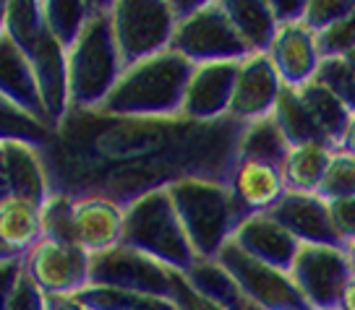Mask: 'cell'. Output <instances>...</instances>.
I'll use <instances>...</instances> for the list:
<instances>
[{
  "label": "cell",
  "instance_id": "f1b7e54d",
  "mask_svg": "<svg viewBox=\"0 0 355 310\" xmlns=\"http://www.w3.org/2000/svg\"><path fill=\"white\" fill-rule=\"evenodd\" d=\"M288 152H290L288 138L282 136L275 118H264V120L245 125L238 156L256 159V162H266V165H275L282 170V162H285Z\"/></svg>",
  "mask_w": 355,
  "mask_h": 310
},
{
  "label": "cell",
  "instance_id": "836d02e7",
  "mask_svg": "<svg viewBox=\"0 0 355 310\" xmlns=\"http://www.w3.org/2000/svg\"><path fill=\"white\" fill-rule=\"evenodd\" d=\"M316 81H322L324 86L340 97V102H343L347 110L355 112V71L345 63L343 57L322 60Z\"/></svg>",
  "mask_w": 355,
  "mask_h": 310
},
{
  "label": "cell",
  "instance_id": "603a6c76",
  "mask_svg": "<svg viewBox=\"0 0 355 310\" xmlns=\"http://www.w3.org/2000/svg\"><path fill=\"white\" fill-rule=\"evenodd\" d=\"M186 284H189L199 298L211 302L214 308L220 310H259L245 298L238 282H235L217 261H204L199 258L189 274H183Z\"/></svg>",
  "mask_w": 355,
  "mask_h": 310
},
{
  "label": "cell",
  "instance_id": "7dc6e473",
  "mask_svg": "<svg viewBox=\"0 0 355 310\" xmlns=\"http://www.w3.org/2000/svg\"><path fill=\"white\" fill-rule=\"evenodd\" d=\"M13 258H19V255H13L6 245L0 243V264H6V261H13Z\"/></svg>",
  "mask_w": 355,
  "mask_h": 310
},
{
  "label": "cell",
  "instance_id": "9c48e42d",
  "mask_svg": "<svg viewBox=\"0 0 355 310\" xmlns=\"http://www.w3.org/2000/svg\"><path fill=\"white\" fill-rule=\"evenodd\" d=\"M288 274L309 310H337L353 277L343 245H300Z\"/></svg>",
  "mask_w": 355,
  "mask_h": 310
},
{
  "label": "cell",
  "instance_id": "83f0119b",
  "mask_svg": "<svg viewBox=\"0 0 355 310\" xmlns=\"http://www.w3.org/2000/svg\"><path fill=\"white\" fill-rule=\"evenodd\" d=\"M272 118H275V122L279 125L282 136L288 138L290 149H293V146H303V144L327 146L322 141V133L316 131L313 120L309 118V112H306V107H303V102H300L295 89L282 86Z\"/></svg>",
  "mask_w": 355,
  "mask_h": 310
},
{
  "label": "cell",
  "instance_id": "d590c367",
  "mask_svg": "<svg viewBox=\"0 0 355 310\" xmlns=\"http://www.w3.org/2000/svg\"><path fill=\"white\" fill-rule=\"evenodd\" d=\"M353 8L355 0H306L303 24L313 34H322L337 21H343L347 13H353Z\"/></svg>",
  "mask_w": 355,
  "mask_h": 310
},
{
  "label": "cell",
  "instance_id": "bcb514c9",
  "mask_svg": "<svg viewBox=\"0 0 355 310\" xmlns=\"http://www.w3.org/2000/svg\"><path fill=\"white\" fill-rule=\"evenodd\" d=\"M345 255H347V264H350V271L355 274V240H350V243H345Z\"/></svg>",
  "mask_w": 355,
  "mask_h": 310
},
{
  "label": "cell",
  "instance_id": "ab89813d",
  "mask_svg": "<svg viewBox=\"0 0 355 310\" xmlns=\"http://www.w3.org/2000/svg\"><path fill=\"white\" fill-rule=\"evenodd\" d=\"M269 8L277 26H288V24H300L303 13H306V0H269Z\"/></svg>",
  "mask_w": 355,
  "mask_h": 310
},
{
  "label": "cell",
  "instance_id": "2e32d148",
  "mask_svg": "<svg viewBox=\"0 0 355 310\" xmlns=\"http://www.w3.org/2000/svg\"><path fill=\"white\" fill-rule=\"evenodd\" d=\"M266 55L277 71L282 86L288 89H303L316 78L319 68H322L316 34L311 32L303 21L279 26L269 50H266Z\"/></svg>",
  "mask_w": 355,
  "mask_h": 310
},
{
  "label": "cell",
  "instance_id": "ac0fdd59",
  "mask_svg": "<svg viewBox=\"0 0 355 310\" xmlns=\"http://www.w3.org/2000/svg\"><path fill=\"white\" fill-rule=\"evenodd\" d=\"M266 214H272V219L279 221L300 245H343L329 219L327 201L316 193H285Z\"/></svg>",
  "mask_w": 355,
  "mask_h": 310
},
{
  "label": "cell",
  "instance_id": "4fadbf2b",
  "mask_svg": "<svg viewBox=\"0 0 355 310\" xmlns=\"http://www.w3.org/2000/svg\"><path fill=\"white\" fill-rule=\"evenodd\" d=\"M279 91H282V81H279L269 55L266 53L248 55L238 63V76H235L227 118L235 122H243V125L272 118Z\"/></svg>",
  "mask_w": 355,
  "mask_h": 310
},
{
  "label": "cell",
  "instance_id": "4dcf8cb0",
  "mask_svg": "<svg viewBox=\"0 0 355 310\" xmlns=\"http://www.w3.org/2000/svg\"><path fill=\"white\" fill-rule=\"evenodd\" d=\"M53 131L32 120L26 112L13 107L11 102L0 97V141H21V144H32L37 149H44L50 141Z\"/></svg>",
  "mask_w": 355,
  "mask_h": 310
},
{
  "label": "cell",
  "instance_id": "d6a6232c",
  "mask_svg": "<svg viewBox=\"0 0 355 310\" xmlns=\"http://www.w3.org/2000/svg\"><path fill=\"white\" fill-rule=\"evenodd\" d=\"M42 237L55 243L76 245L73 237V199L53 193L42 206Z\"/></svg>",
  "mask_w": 355,
  "mask_h": 310
},
{
  "label": "cell",
  "instance_id": "d4e9b609",
  "mask_svg": "<svg viewBox=\"0 0 355 310\" xmlns=\"http://www.w3.org/2000/svg\"><path fill=\"white\" fill-rule=\"evenodd\" d=\"M42 240V206L32 201L8 199L0 203V243L13 255H24Z\"/></svg>",
  "mask_w": 355,
  "mask_h": 310
},
{
  "label": "cell",
  "instance_id": "e0dca14e",
  "mask_svg": "<svg viewBox=\"0 0 355 310\" xmlns=\"http://www.w3.org/2000/svg\"><path fill=\"white\" fill-rule=\"evenodd\" d=\"M125 209L100 196L73 199V237L89 255H100L123 243Z\"/></svg>",
  "mask_w": 355,
  "mask_h": 310
},
{
  "label": "cell",
  "instance_id": "6da1fadb",
  "mask_svg": "<svg viewBox=\"0 0 355 310\" xmlns=\"http://www.w3.org/2000/svg\"><path fill=\"white\" fill-rule=\"evenodd\" d=\"M243 133V122L230 118L196 122L68 110L42 156L53 193L100 196L125 209L193 177L227 185Z\"/></svg>",
  "mask_w": 355,
  "mask_h": 310
},
{
  "label": "cell",
  "instance_id": "30bf717a",
  "mask_svg": "<svg viewBox=\"0 0 355 310\" xmlns=\"http://www.w3.org/2000/svg\"><path fill=\"white\" fill-rule=\"evenodd\" d=\"M214 261L238 282L241 292L259 310H309L288 271L245 255L233 240L222 248Z\"/></svg>",
  "mask_w": 355,
  "mask_h": 310
},
{
  "label": "cell",
  "instance_id": "277c9868",
  "mask_svg": "<svg viewBox=\"0 0 355 310\" xmlns=\"http://www.w3.org/2000/svg\"><path fill=\"white\" fill-rule=\"evenodd\" d=\"M66 66L68 110H100L123 73L107 0H100V8L92 13L76 42L68 47Z\"/></svg>",
  "mask_w": 355,
  "mask_h": 310
},
{
  "label": "cell",
  "instance_id": "4316f807",
  "mask_svg": "<svg viewBox=\"0 0 355 310\" xmlns=\"http://www.w3.org/2000/svg\"><path fill=\"white\" fill-rule=\"evenodd\" d=\"M42 19L58 44L68 53V47L76 42L84 24L92 19V13L100 8V0H40Z\"/></svg>",
  "mask_w": 355,
  "mask_h": 310
},
{
  "label": "cell",
  "instance_id": "b9f144b4",
  "mask_svg": "<svg viewBox=\"0 0 355 310\" xmlns=\"http://www.w3.org/2000/svg\"><path fill=\"white\" fill-rule=\"evenodd\" d=\"M204 3H207V0H170V8L175 13V21L180 24V21H186V19H191Z\"/></svg>",
  "mask_w": 355,
  "mask_h": 310
},
{
  "label": "cell",
  "instance_id": "ba28073f",
  "mask_svg": "<svg viewBox=\"0 0 355 310\" xmlns=\"http://www.w3.org/2000/svg\"><path fill=\"white\" fill-rule=\"evenodd\" d=\"M170 50H175L193 66L241 63L248 57V50L235 34L220 0H207L191 19L178 24Z\"/></svg>",
  "mask_w": 355,
  "mask_h": 310
},
{
  "label": "cell",
  "instance_id": "f907efd6",
  "mask_svg": "<svg viewBox=\"0 0 355 310\" xmlns=\"http://www.w3.org/2000/svg\"><path fill=\"white\" fill-rule=\"evenodd\" d=\"M337 310H340V308H337Z\"/></svg>",
  "mask_w": 355,
  "mask_h": 310
},
{
  "label": "cell",
  "instance_id": "f6af8a7d",
  "mask_svg": "<svg viewBox=\"0 0 355 310\" xmlns=\"http://www.w3.org/2000/svg\"><path fill=\"white\" fill-rule=\"evenodd\" d=\"M340 310H355V274L350 279H347V284H345Z\"/></svg>",
  "mask_w": 355,
  "mask_h": 310
},
{
  "label": "cell",
  "instance_id": "7c38bea8",
  "mask_svg": "<svg viewBox=\"0 0 355 310\" xmlns=\"http://www.w3.org/2000/svg\"><path fill=\"white\" fill-rule=\"evenodd\" d=\"M24 266L44 298H76L81 289L89 287L92 255L78 245L42 237L24 255Z\"/></svg>",
  "mask_w": 355,
  "mask_h": 310
},
{
  "label": "cell",
  "instance_id": "8992f818",
  "mask_svg": "<svg viewBox=\"0 0 355 310\" xmlns=\"http://www.w3.org/2000/svg\"><path fill=\"white\" fill-rule=\"evenodd\" d=\"M121 245L152 258L180 277L189 274L199 261L180 227L178 211L167 190L149 193L144 199L133 201L131 206H125Z\"/></svg>",
  "mask_w": 355,
  "mask_h": 310
},
{
  "label": "cell",
  "instance_id": "d6986e66",
  "mask_svg": "<svg viewBox=\"0 0 355 310\" xmlns=\"http://www.w3.org/2000/svg\"><path fill=\"white\" fill-rule=\"evenodd\" d=\"M233 243L251 255L256 261L266 266H275L279 271H290V266L295 261L300 243L293 235L272 219V214H251L241 221L238 232L233 235Z\"/></svg>",
  "mask_w": 355,
  "mask_h": 310
},
{
  "label": "cell",
  "instance_id": "7bdbcfd3",
  "mask_svg": "<svg viewBox=\"0 0 355 310\" xmlns=\"http://www.w3.org/2000/svg\"><path fill=\"white\" fill-rule=\"evenodd\" d=\"M340 149H343V152H350V154H355V112H350V120H347L345 136H343V141H340Z\"/></svg>",
  "mask_w": 355,
  "mask_h": 310
},
{
  "label": "cell",
  "instance_id": "c3c4849f",
  "mask_svg": "<svg viewBox=\"0 0 355 310\" xmlns=\"http://www.w3.org/2000/svg\"><path fill=\"white\" fill-rule=\"evenodd\" d=\"M343 60H345V63H347V66H350V68H353V71H355V50H350V53H347V55H345Z\"/></svg>",
  "mask_w": 355,
  "mask_h": 310
},
{
  "label": "cell",
  "instance_id": "f35d334b",
  "mask_svg": "<svg viewBox=\"0 0 355 310\" xmlns=\"http://www.w3.org/2000/svg\"><path fill=\"white\" fill-rule=\"evenodd\" d=\"M173 302L178 305V310H220L214 308L211 302H207L204 298H199L193 289L186 284V279L173 271Z\"/></svg>",
  "mask_w": 355,
  "mask_h": 310
},
{
  "label": "cell",
  "instance_id": "60d3db41",
  "mask_svg": "<svg viewBox=\"0 0 355 310\" xmlns=\"http://www.w3.org/2000/svg\"><path fill=\"white\" fill-rule=\"evenodd\" d=\"M21 268L24 258H13V261L0 264V310H6V305H8V298H11L13 284H16V279L21 274Z\"/></svg>",
  "mask_w": 355,
  "mask_h": 310
},
{
  "label": "cell",
  "instance_id": "8d00e7d4",
  "mask_svg": "<svg viewBox=\"0 0 355 310\" xmlns=\"http://www.w3.org/2000/svg\"><path fill=\"white\" fill-rule=\"evenodd\" d=\"M6 310H47V298H44L42 289L37 287L32 274L26 271V266L21 268V274L13 284V292L8 298Z\"/></svg>",
  "mask_w": 355,
  "mask_h": 310
},
{
  "label": "cell",
  "instance_id": "44dd1931",
  "mask_svg": "<svg viewBox=\"0 0 355 310\" xmlns=\"http://www.w3.org/2000/svg\"><path fill=\"white\" fill-rule=\"evenodd\" d=\"M227 185L248 217L272 211L279 203V199L288 193L279 167L256 162V159H243V156L235 159L233 175H230Z\"/></svg>",
  "mask_w": 355,
  "mask_h": 310
},
{
  "label": "cell",
  "instance_id": "9a60e30c",
  "mask_svg": "<svg viewBox=\"0 0 355 310\" xmlns=\"http://www.w3.org/2000/svg\"><path fill=\"white\" fill-rule=\"evenodd\" d=\"M238 63H207L193 66L186 86L180 118L196 122H217L227 118L233 100Z\"/></svg>",
  "mask_w": 355,
  "mask_h": 310
},
{
  "label": "cell",
  "instance_id": "7402d4cb",
  "mask_svg": "<svg viewBox=\"0 0 355 310\" xmlns=\"http://www.w3.org/2000/svg\"><path fill=\"white\" fill-rule=\"evenodd\" d=\"M235 34L245 44L248 55L266 53L277 34V21L272 16L269 0H220Z\"/></svg>",
  "mask_w": 355,
  "mask_h": 310
},
{
  "label": "cell",
  "instance_id": "52a82bcc",
  "mask_svg": "<svg viewBox=\"0 0 355 310\" xmlns=\"http://www.w3.org/2000/svg\"><path fill=\"white\" fill-rule=\"evenodd\" d=\"M110 24L123 71L170 50L178 26L170 0H112Z\"/></svg>",
  "mask_w": 355,
  "mask_h": 310
},
{
  "label": "cell",
  "instance_id": "7a4b0ae2",
  "mask_svg": "<svg viewBox=\"0 0 355 310\" xmlns=\"http://www.w3.org/2000/svg\"><path fill=\"white\" fill-rule=\"evenodd\" d=\"M191 73L193 63L175 50L146 57L123 71L97 112L115 118H178Z\"/></svg>",
  "mask_w": 355,
  "mask_h": 310
},
{
  "label": "cell",
  "instance_id": "cb8c5ba5",
  "mask_svg": "<svg viewBox=\"0 0 355 310\" xmlns=\"http://www.w3.org/2000/svg\"><path fill=\"white\" fill-rule=\"evenodd\" d=\"M295 91H298L309 118L316 125V131L322 133L324 144L329 146V149H340V141H343L347 120H350V110L340 102V97L334 91H329L316 78L311 84H306L303 89H295Z\"/></svg>",
  "mask_w": 355,
  "mask_h": 310
},
{
  "label": "cell",
  "instance_id": "484cf974",
  "mask_svg": "<svg viewBox=\"0 0 355 310\" xmlns=\"http://www.w3.org/2000/svg\"><path fill=\"white\" fill-rule=\"evenodd\" d=\"M332 152L334 149L322 144L293 146L282 162V180L288 193H316L329 167Z\"/></svg>",
  "mask_w": 355,
  "mask_h": 310
},
{
  "label": "cell",
  "instance_id": "8fae6325",
  "mask_svg": "<svg viewBox=\"0 0 355 310\" xmlns=\"http://www.w3.org/2000/svg\"><path fill=\"white\" fill-rule=\"evenodd\" d=\"M89 287H110L146 298L173 300V271L125 245L92 255Z\"/></svg>",
  "mask_w": 355,
  "mask_h": 310
},
{
  "label": "cell",
  "instance_id": "1f68e13d",
  "mask_svg": "<svg viewBox=\"0 0 355 310\" xmlns=\"http://www.w3.org/2000/svg\"><path fill=\"white\" fill-rule=\"evenodd\" d=\"M316 196L324 201L355 199V154L334 149Z\"/></svg>",
  "mask_w": 355,
  "mask_h": 310
},
{
  "label": "cell",
  "instance_id": "e575fe53",
  "mask_svg": "<svg viewBox=\"0 0 355 310\" xmlns=\"http://www.w3.org/2000/svg\"><path fill=\"white\" fill-rule=\"evenodd\" d=\"M316 47L322 60H332V57H345L350 50H355V8L347 13L343 21L329 26L327 32L316 34Z\"/></svg>",
  "mask_w": 355,
  "mask_h": 310
},
{
  "label": "cell",
  "instance_id": "ee69618b",
  "mask_svg": "<svg viewBox=\"0 0 355 310\" xmlns=\"http://www.w3.org/2000/svg\"><path fill=\"white\" fill-rule=\"evenodd\" d=\"M47 310H84L73 298H47Z\"/></svg>",
  "mask_w": 355,
  "mask_h": 310
},
{
  "label": "cell",
  "instance_id": "3957f363",
  "mask_svg": "<svg viewBox=\"0 0 355 310\" xmlns=\"http://www.w3.org/2000/svg\"><path fill=\"white\" fill-rule=\"evenodd\" d=\"M3 29L13 39L32 68L44 112L58 128L68 115V66L66 50L58 44L42 19L40 0H13L6 3Z\"/></svg>",
  "mask_w": 355,
  "mask_h": 310
},
{
  "label": "cell",
  "instance_id": "5bb4252c",
  "mask_svg": "<svg viewBox=\"0 0 355 310\" xmlns=\"http://www.w3.org/2000/svg\"><path fill=\"white\" fill-rule=\"evenodd\" d=\"M53 196L42 149L21 141H0V203L8 199L44 206Z\"/></svg>",
  "mask_w": 355,
  "mask_h": 310
},
{
  "label": "cell",
  "instance_id": "f546056e",
  "mask_svg": "<svg viewBox=\"0 0 355 310\" xmlns=\"http://www.w3.org/2000/svg\"><path fill=\"white\" fill-rule=\"evenodd\" d=\"M84 310H178L173 300L146 298L110 287H87L73 298Z\"/></svg>",
  "mask_w": 355,
  "mask_h": 310
},
{
  "label": "cell",
  "instance_id": "681fc988",
  "mask_svg": "<svg viewBox=\"0 0 355 310\" xmlns=\"http://www.w3.org/2000/svg\"><path fill=\"white\" fill-rule=\"evenodd\" d=\"M3 19H6V3H0V32H3Z\"/></svg>",
  "mask_w": 355,
  "mask_h": 310
},
{
  "label": "cell",
  "instance_id": "5b68a950",
  "mask_svg": "<svg viewBox=\"0 0 355 310\" xmlns=\"http://www.w3.org/2000/svg\"><path fill=\"white\" fill-rule=\"evenodd\" d=\"M167 193L193 253L204 261H214L248 217L225 183L193 177L170 185Z\"/></svg>",
  "mask_w": 355,
  "mask_h": 310
},
{
  "label": "cell",
  "instance_id": "ffe728a7",
  "mask_svg": "<svg viewBox=\"0 0 355 310\" xmlns=\"http://www.w3.org/2000/svg\"><path fill=\"white\" fill-rule=\"evenodd\" d=\"M0 97L6 102H11L13 107H19L21 112H26L40 125L55 131L50 118H47V112H44L32 68H29L21 50L6 34V29L0 32Z\"/></svg>",
  "mask_w": 355,
  "mask_h": 310
},
{
  "label": "cell",
  "instance_id": "74e56055",
  "mask_svg": "<svg viewBox=\"0 0 355 310\" xmlns=\"http://www.w3.org/2000/svg\"><path fill=\"white\" fill-rule=\"evenodd\" d=\"M327 209H329V219L340 243H350L355 240V199H334L327 201Z\"/></svg>",
  "mask_w": 355,
  "mask_h": 310
}]
</instances>
